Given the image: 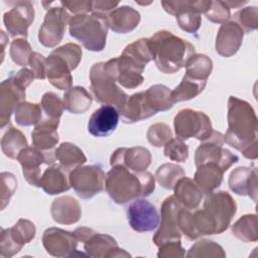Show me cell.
<instances>
[{
  "mask_svg": "<svg viewBox=\"0 0 258 258\" xmlns=\"http://www.w3.org/2000/svg\"><path fill=\"white\" fill-rule=\"evenodd\" d=\"M184 68L186 77L198 82L207 83L213 70V60L206 54L196 53L187 60Z\"/></svg>",
  "mask_w": 258,
  "mask_h": 258,
  "instance_id": "cell-35",
  "label": "cell"
},
{
  "mask_svg": "<svg viewBox=\"0 0 258 258\" xmlns=\"http://www.w3.org/2000/svg\"><path fill=\"white\" fill-rule=\"evenodd\" d=\"M178 228L181 232V234L184 235V237L187 240L194 241L197 240L199 237L195 223L192 218V213H190L189 210H186L182 208L178 213Z\"/></svg>",
  "mask_w": 258,
  "mask_h": 258,
  "instance_id": "cell-52",
  "label": "cell"
},
{
  "mask_svg": "<svg viewBox=\"0 0 258 258\" xmlns=\"http://www.w3.org/2000/svg\"><path fill=\"white\" fill-rule=\"evenodd\" d=\"M45 74L48 82L56 89L69 90L72 88V69L61 56L50 52L45 59Z\"/></svg>",
  "mask_w": 258,
  "mask_h": 258,
  "instance_id": "cell-26",
  "label": "cell"
},
{
  "mask_svg": "<svg viewBox=\"0 0 258 258\" xmlns=\"http://www.w3.org/2000/svg\"><path fill=\"white\" fill-rule=\"evenodd\" d=\"M34 20V8L30 1H17L15 5L3 15L5 28L10 36L26 38L28 27Z\"/></svg>",
  "mask_w": 258,
  "mask_h": 258,
  "instance_id": "cell-18",
  "label": "cell"
},
{
  "mask_svg": "<svg viewBox=\"0 0 258 258\" xmlns=\"http://www.w3.org/2000/svg\"><path fill=\"white\" fill-rule=\"evenodd\" d=\"M52 220L61 225H73L79 222L82 216V209L79 202L70 197L63 196L53 200L50 207Z\"/></svg>",
  "mask_w": 258,
  "mask_h": 258,
  "instance_id": "cell-28",
  "label": "cell"
},
{
  "mask_svg": "<svg viewBox=\"0 0 258 258\" xmlns=\"http://www.w3.org/2000/svg\"><path fill=\"white\" fill-rule=\"evenodd\" d=\"M94 233H95V231L93 229H90L87 227H79L74 231V234L77 237L78 241L82 242V243H84L86 240H88Z\"/></svg>",
  "mask_w": 258,
  "mask_h": 258,
  "instance_id": "cell-58",
  "label": "cell"
},
{
  "mask_svg": "<svg viewBox=\"0 0 258 258\" xmlns=\"http://www.w3.org/2000/svg\"><path fill=\"white\" fill-rule=\"evenodd\" d=\"M224 170L216 163H203L197 166L194 180L204 195H208L218 188L224 177Z\"/></svg>",
  "mask_w": 258,
  "mask_h": 258,
  "instance_id": "cell-31",
  "label": "cell"
},
{
  "mask_svg": "<svg viewBox=\"0 0 258 258\" xmlns=\"http://www.w3.org/2000/svg\"><path fill=\"white\" fill-rule=\"evenodd\" d=\"M146 137L151 145L155 147H161L164 146L172 138V131L167 124L158 122L152 124L148 128Z\"/></svg>",
  "mask_w": 258,
  "mask_h": 258,
  "instance_id": "cell-47",
  "label": "cell"
},
{
  "mask_svg": "<svg viewBox=\"0 0 258 258\" xmlns=\"http://www.w3.org/2000/svg\"><path fill=\"white\" fill-rule=\"evenodd\" d=\"M186 257H218V258H225L226 252L224 251L223 247L218 243L202 239L195 243L186 253Z\"/></svg>",
  "mask_w": 258,
  "mask_h": 258,
  "instance_id": "cell-42",
  "label": "cell"
},
{
  "mask_svg": "<svg viewBox=\"0 0 258 258\" xmlns=\"http://www.w3.org/2000/svg\"><path fill=\"white\" fill-rule=\"evenodd\" d=\"M237 212L232 196L224 190L212 191L205 199L204 207L192 214L199 237L225 232Z\"/></svg>",
  "mask_w": 258,
  "mask_h": 258,
  "instance_id": "cell-3",
  "label": "cell"
},
{
  "mask_svg": "<svg viewBox=\"0 0 258 258\" xmlns=\"http://www.w3.org/2000/svg\"><path fill=\"white\" fill-rule=\"evenodd\" d=\"M185 175L181 166L174 163H164L155 172V180L166 189H173L176 182Z\"/></svg>",
  "mask_w": 258,
  "mask_h": 258,
  "instance_id": "cell-41",
  "label": "cell"
},
{
  "mask_svg": "<svg viewBox=\"0 0 258 258\" xmlns=\"http://www.w3.org/2000/svg\"><path fill=\"white\" fill-rule=\"evenodd\" d=\"M72 187L81 199H92L105 187L106 175L100 164L80 165L69 174Z\"/></svg>",
  "mask_w": 258,
  "mask_h": 258,
  "instance_id": "cell-10",
  "label": "cell"
},
{
  "mask_svg": "<svg viewBox=\"0 0 258 258\" xmlns=\"http://www.w3.org/2000/svg\"><path fill=\"white\" fill-rule=\"evenodd\" d=\"M36 234L35 225L26 219H19L11 228L1 229L0 255L10 258L17 254L22 247L32 241Z\"/></svg>",
  "mask_w": 258,
  "mask_h": 258,
  "instance_id": "cell-11",
  "label": "cell"
},
{
  "mask_svg": "<svg viewBox=\"0 0 258 258\" xmlns=\"http://www.w3.org/2000/svg\"><path fill=\"white\" fill-rule=\"evenodd\" d=\"M257 169L239 166L229 176L230 189L239 196H249L254 202L257 201Z\"/></svg>",
  "mask_w": 258,
  "mask_h": 258,
  "instance_id": "cell-25",
  "label": "cell"
},
{
  "mask_svg": "<svg viewBox=\"0 0 258 258\" xmlns=\"http://www.w3.org/2000/svg\"><path fill=\"white\" fill-rule=\"evenodd\" d=\"M17 189V179L11 172H1V210L9 204L11 197Z\"/></svg>",
  "mask_w": 258,
  "mask_h": 258,
  "instance_id": "cell-51",
  "label": "cell"
},
{
  "mask_svg": "<svg viewBox=\"0 0 258 258\" xmlns=\"http://www.w3.org/2000/svg\"><path fill=\"white\" fill-rule=\"evenodd\" d=\"M211 0L161 1L163 9L175 16L178 26L187 33H196L202 24V14H205Z\"/></svg>",
  "mask_w": 258,
  "mask_h": 258,
  "instance_id": "cell-8",
  "label": "cell"
},
{
  "mask_svg": "<svg viewBox=\"0 0 258 258\" xmlns=\"http://www.w3.org/2000/svg\"><path fill=\"white\" fill-rule=\"evenodd\" d=\"M119 2L107 1V0H96L92 1V13H97L101 15H107L109 12L117 8Z\"/></svg>",
  "mask_w": 258,
  "mask_h": 258,
  "instance_id": "cell-56",
  "label": "cell"
},
{
  "mask_svg": "<svg viewBox=\"0 0 258 258\" xmlns=\"http://www.w3.org/2000/svg\"><path fill=\"white\" fill-rule=\"evenodd\" d=\"M51 52L61 56L69 63L72 71L78 68L79 63L81 62L83 54L81 46L74 42H68L61 46H58Z\"/></svg>",
  "mask_w": 258,
  "mask_h": 258,
  "instance_id": "cell-48",
  "label": "cell"
},
{
  "mask_svg": "<svg viewBox=\"0 0 258 258\" xmlns=\"http://www.w3.org/2000/svg\"><path fill=\"white\" fill-rule=\"evenodd\" d=\"M42 113L40 104L23 101L15 108L14 119L19 126H35L42 120Z\"/></svg>",
  "mask_w": 258,
  "mask_h": 258,
  "instance_id": "cell-39",
  "label": "cell"
},
{
  "mask_svg": "<svg viewBox=\"0 0 258 258\" xmlns=\"http://www.w3.org/2000/svg\"><path fill=\"white\" fill-rule=\"evenodd\" d=\"M0 32H1V43H2V45H1V48H2V53H1V57H2V59H1V62H2V61H3V57H4V49H5V43L7 42V40H8V37L6 36V34L4 33V31H3V30H1Z\"/></svg>",
  "mask_w": 258,
  "mask_h": 258,
  "instance_id": "cell-59",
  "label": "cell"
},
{
  "mask_svg": "<svg viewBox=\"0 0 258 258\" xmlns=\"http://www.w3.org/2000/svg\"><path fill=\"white\" fill-rule=\"evenodd\" d=\"M205 16L211 22L223 24L229 21L231 18V12L225 1L211 0V4L205 12Z\"/></svg>",
  "mask_w": 258,
  "mask_h": 258,
  "instance_id": "cell-50",
  "label": "cell"
},
{
  "mask_svg": "<svg viewBox=\"0 0 258 258\" xmlns=\"http://www.w3.org/2000/svg\"><path fill=\"white\" fill-rule=\"evenodd\" d=\"M62 101L64 109L70 113L83 114L90 109L93 98L84 87L75 86L67 90Z\"/></svg>",
  "mask_w": 258,
  "mask_h": 258,
  "instance_id": "cell-34",
  "label": "cell"
},
{
  "mask_svg": "<svg viewBox=\"0 0 258 258\" xmlns=\"http://www.w3.org/2000/svg\"><path fill=\"white\" fill-rule=\"evenodd\" d=\"M122 53L130 56L131 58L145 67L150 60L153 59L148 38L145 37L139 38L132 43L126 45Z\"/></svg>",
  "mask_w": 258,
  "mask_h": 258,
  "instance_id": "cell-43",
  "label": "cell"
},
{
  "mask_svg": "<svg viewBox=\"0 0 258 258\" xmlns=\"http://www.w3.org/2000/svg\"><path fill=\"white\" fill-rule=\"evenodd\" d=\"M40 106L46 118L54 120H59L64 110L63 101L53 92H46L42 95Z\"/></svg>",
  "mask_w": 258,
  "mask_h": 258,
  "instance_id": "cell-45",
  "label": "cell"
},
{
  "mask_svg": "<svg viewBox=\"0 0 258 258\" xmlns=\"http://www.w3.org/2000/svg\"><path fill=\"white\" fill-rule=\"evenodd\" d=\"M86 254L96 258H114L130 257L131 255L118 246L117 241L108 234L95 232L88 240L84 242Z\"/></svg>",
  "mask_w": 258,
  "mask_h": 258,
  "instance_id": "cell-21",
  "label": "cell"
},
{
  "mask_svg": "<svg viewBox=\"0 0 258 258\" xmlns=\"http://www.w3.org/2000/svg\"><path fill=\"white\" fill-rule=\"evenodd\" d=\"M206 85L207 83L195 81L184 75L178 86L171 91V99L173 103L188 101L200 95L204 91Z\"/></svg>",
  "mask_w": 258,
  "mask_h": 258,
  "instance_id": "cell-40",
  "label": "cell"
},
{
  "mask_svg": "<svg viewBox=\"0 0 258 258\" xmlns=\"http://www.w3.org/2000/svg\"><path fill=\"white\" fill-rule=\"evenodd\" d=\"M164 155L172 161L184 162L188 158V146L179 138H171L163 148Z\"/></svg>",
  "mask_w": 258,
  "mask_h": 258,
  "instance_id": "cell-49",
  "label": "cell"
},
{
  "mask_svg": "<svg viewBox=\"0 0 258 258\" xmlns=\"http://www.w3.org/2000/svg\"><path fill=\"white\" fill-rule=\"evenodd\" d=\"M90 89L95 100L103 105L115 107L118 111L128 95L117 85L115 79L105 70L104 62H97L90 70Z\"/></svg>",
  "mask_w": 258,
  "mask_h": 258,
  "instance_id": "cell-6",
  "label": "cell"
},
{
  "mask_svg": "<svg viewBox=\"0 0 258 258\" xmlns=\"http://www.w3.org/2000/svg\"><path fill=\"white\" fill-rule=\"evenodd\" d=\"M158 248L157 257L159 258H180L185 255V250L182 248L180 240L165 242Z\"/></svg>",
  "mask_w": 258,
  "mask_h": 258,
  "instance_id": "cell-53",
  "label": "cell"
},
{
  "mask_svg": "<svg viewBox=\"0 0 258 258\" xmlns=\"http://www.w3.org/2000/svg\"><path fill=\"white\" fill-rule=\"evenodd\" d=\"M153 60L163 74H174L196 54L195 46L168 30H159L148 38Z\"/></svg>",
  "mask_w": 258,
  "mask_h": 258,
  "instance_id": "cell-4",
  "label": "cell"
},
{
  "mask_svg": "<svg viewBox=\"0 0 258 258\" xmlns=\"http://www.w3.org/2000/svg\"><path fill=\"white\" fill-rule=\"evenodd\" d=\"M173 126L176 137L181 140L197 138L202 141L213 130L212 121L206 113L188 108L178 111L173 119Z\"/></svg>",
  "mask_w": 258,
  "mask_h": 258,
  "instance_id": "cell-9",
  "label": "cell"
},
{
  "mask_svg": "<svg viewBox=\"0 0 258 258\" xmlns=\"http://www.w3.org/2000/svg\"><path fill=\"white\" fill-rule=\"evenodd\" d=\"M257 216L255 214H247L239 218L232 226L233 235L239 240L249 243L258 240Z\"/></svg>",
  "mask_w": 258,
  "mask_h": 258,
  "instance_id": "cell-38",
  "label": "cell"
},
{
  "mask_svg": "<svg viewBox=\"0 0 258 258\" xmlns=\"http://www.w3.org/2000/svg\"><path fill=\"white\" fill-rule=\"evenodd\" d=\"M118 112L122 121L128 124L145 120L156 114L148 104L145 91L128 96Z\"/></svg>",
  "mask_w": 258,
  "mask_h": 258,
  "instance_id": "cell-24",
  "label": "cell"
},
{
  "mask_svg": "<svg viewBox=\"0 0 258 258\" xmlns=\"http://www.w3.org/2000/svg\"><path fill=\"white\" fill-rule=\"evenodd\" d=\"M69 174L70 172L59 165H50L41 175L40 187L50 196L64 192L72 187Z\"/></svg>",
  "mask_w": 258,
  "mask_h": 258,
  "instance_id": "cell-30",
  "label": "cell"
},
{
  "mask_svg": "<svg viewBox=\"0 0 258 258\" xmlns=\"http://www.w3.org/2000/svg\"><path fill=\"white\" fill-rule=\"evenodd\" d=\"M108 29L106 16L97 13L74 15L69 22L70 35L91 51L105 48Z\"/></svg>",
  "mask_w": 258,
  "mask_h": 258,
  "instance_id": "cell-5",
  "label": "cell"
},
{
  "mask_svg": "<svg viewBox=\"0 0 258 258\" xmlns=\"http://www.w3.org/2000/svg\"><path fill=\"white\" fill-rule=\"evenodd\" d=\"M105 188L118 205H125L139 198L150 196L155 189V176L149 171H133L115 165L107 172Z\"/></svg>",
  "mask_w": 258,
  "mask_h": 258,
  "instance_id": "cell-2",
  "label": "cell"
},
{
  "mask_svg": "<svg viewBox=\"0 0 258 258\" xmlns=\"http://www.w3.org/2000/svg\"><path fill=\"white\" fill-rule=\"evenodd\" d=\"M108 27L116 33H129L139 24L140 13L131 6H120L106 15Z\"/></svg>",
  "mask_w": 258,
  "mask_h": 258,
  "instance_id": "cell-27",
  "label": "cell"
},
{
  "mask_svg": "<svg viewBox=\"0 0 258 258\" xmlns=\"http://www.w3.org/2000/svg\"><path fill=\"white\" fill-rule=\"evenodd\" d=\"M70 20L69 11L62 6L47 8L43 23L38 31L39 42L45 47L56 46L62 40Z\"/></svg>",
  "mask_w": 258,
  "mask_h": 258,
  "instance_id": "cell-14",
  "label": "cell"
},
{
  "mask_svg": "<svg viewBox=\"0 0 258 258\" xmlns=\"http://www.w3.org/2000/svg\"><path fill=\"white\" fill-rule=\"evenodd\" d=\"M104 68L116 82L126 89H135L144 81L142 74L145 66L124 53L104 62Z\"/></svg>",
  "mask_w": 258,
  "mask_h": 258,
  "instance_id": "cell-12",
  "label": "cell"
},
{
  "mask_svg": "<svg viewBox=\"0 0 258 258\" xmlns=\"http://www.w3.org/2000/svg\"><path fill=\"white\" fill-rule=\"evenodd\" d=\"M225 2L230 9L231 8H239L247 3V2H238V1H225Z\"/></svg>",
  "mask_w": 258,
  "mask_h": 258,
  "instance_id": "cell-60",
  "label": "cell"
},
{
  "mask_svg": "<svg viewBox=\"0 0 258 258\" xmlns=\"http://www.w3.org/2000/svg\"><path fill=\"white\" fill-rule=\"evenodd\" d=\"M145 94L149 106L156 113L160 111H167L174 105L171 99V91L164 85H153L145 91Z\"/></svg>",
  "mask_w": 258,
  "mask_h": 258,
  "instance_id": "cell-37",
  "label": "cell"
},
{
  "mask_svg": "<svg viewBox=\"0 0 258 258\" xmlns=\"http://www.w3.org/2000/svg\"><path fill=\"white\" fill-rule=\"evenodd\" d=\"M182 208L174 196L167 197L162 202L158 229L152 238L157 247L168 241L180 240L181 232L178 228V213Z\"/></svg>",
  "mask_w": 258,
  "mask_h": 258,
  "instance_id": "cell-13",
  "label": "cell"
},
{
  "mask_svg": "<svg viewBox=\"0 0 258 258\" xmlns=\"http://www.w3.org/2000/svg\"><path fill=\"white\" fill-rule=\"evenodd\" d=\"M12 76H13L14 80L24 89H26L35 79L33 72L27 68H23V69L19 70L16 74H14Z\"/></svg>",
  "mask_w": 258,
  "mask_h": 258,
  "instance_id": "cell-57",
  "label": "cell"
},
{
  "mask_svg": "<svg viewBox=\"0 0 258 258\" xmlns=\"http://www.w3.org/2000/svg\"><path fill=\"white\" fill-rule=\"evenodd\" d=\"M150 163L151 153L142 146L117 148L110 157L111 166L122 165L133 171H145Z\"/></svg>",
  "mask_w": 258,
  "mask_h": 258,
  "instance_id": "cell-20",
  "label": "cell"
},
{
  "mask_svg": "<svg viewBox=\"0 0 258 258\" xmlns=\"http://www.w3.org/2000/svg\"><path fill=\"white\" fill-rule=\"evenodd\" d=\"M41 242L46 252L53 257H74L85 255L78 252V239L74 232L59 228H47L41 237Z\"/></svg>",
  "mask_w": 258,
  "mask_h": 258,
  "instance_id": "cell-16",
  "label": "cell"
},
{
  "mask_svg": "<svg viewBox=\"0 0 258 258\" xmlns=\"http://www.w3.org/2000/svg\"><path fill=\"white\" fill-rule=\"evenodd\" d=\"M58 124L59 120L44 118L35 125L31 132L33 146L43 151H52L59 140L57 133Z\"/></svg>",
  "mask_w": 258,
  "mask_h": 258,
  "instance_id": "cell-29",
  "label": "cell"
},
{
  "mask_svg": "<svg viewBox=\"0 0 258 258\" xmlns=\"http://www.w3.org/2000/svg\"><path fill=\"white\" fill-rule=\"evenodd\" d=\"M118 110L110 105H103L91 115L88 131L95 137H106L112 134L119 122Z\"/></svg>",
  "mask_w": 258,
  "mask_h": 258,
  "instance_id": "cell-23",
  "label": "cell"
},
{
  "mask_svg": "<svg viewBox=\"0 0 258 258\" xmlns=\"http://www.w3.org/2000/svg\"><path fill=\"white\" fill-rule=\"evenodd\" d=\"M17 160L22 167V174L26 181L36 187H40L41 180V164H54V150L43 151L35 146H27L23 148L17 156Z\"/></svg>",
  "mask_w": 258,
  "mask_h": 258,
  "instance_id": "cell-15",
  "label": "cell"
},
{
  "mask_svg": "<svg viewBox=\"0 0 258 258\" xmlns=\"http://www.w3.org/2000/svg\"><path fill=\"white\" fill-rule=\"evenodd\" d=\"M63 8L68 11L78 14H88L92 12V1L87 0H79V1H60L59 2Z\"/></svg>",
  "mask_w": 258,
  "mask_h": 258,
  "instance_id": "cell-55",
  "label": "cell"
},
{
  "mask_svg": "<svg viewBox=\"0 0 258 258\" xmlns=\"http://www.w3.org/2000/svg\"><path fill=\"white\" fill-rule=\"evenodd\" d=\"M233 21L236 22L244 33H249L258 27V8L256 6H247L233 15Z\"/></svg>",
  "mask_w": 258,
  "mask_h": 258,
  "instance_id": "cell-44",
  "label": "cell"
},
{
  "mask_svg": "<svg viewBox=\"0 0 258 258\" xmlns=\"http://www.w3.org/2000/svg\"><path fill=\"white\" fill-rule=\"evenodd\" d=\"M45 59L46 57H44L41 53L33 51L29 57L28 60V64L31 69V71L34 74L35 79L38 80H44L46 78V74H45Z\"/></svg>",
  "mask_w": 258,
  "mask_h": 258,
  "instance_id": "cell-54",
  "label": "cell"
},
{
  "mask_svg": "<svg viewBox=\"0 0 258 258\" xmlns=\"http://www.w3.org/2000/svg\"><path fill=\"white\" fill-rule=\"evenodd\" d=\"M173 190L174 198L186 210H196L204 198L203 191L195 180L185 175L176 182Z\"/></svg>",
  "mask_w": 258,
  "mask_h": 258,
  "instance_id": "cell-32",
  "label": "cell"
},
{
  "mask_svg": "<svg viewBox=\"0 0 258 258\" xmlns=\"http://www.w3.org/2000/svg\"><path fill=\"white\" fill-rule=\"evenodd\" d=\"M130 227L138 232H150L159 225L160 216L156 207L144 199L134 200L126 210Z\"/></svg>",
  "mask_w": 258,
  "mask_h": 258,
  "instance_id": "cell-17",
  "label": "cell"
},
{
  "mask_svg": "<svg viewBox=\"0 0 258 258\" xmlns=\"http://www.w3.org/2000/svg\"><path fill=\"white\" fill-rule=\"evenodd\" d=\"M32 52L31 45L26 38H15L10 43V57L17 66L25 68V66L28 64V60Z\"/></svg>",
  "mask_w": 258,
  "mask_h": 258,
  "instance_id": "cell-46",
  "label": "cell"
},
{
  "mask_svg": "<svg viewBox=\"0 0 258 258\" xmlns=\"http://www.w3.org/2000/svg\"><path fill=\"white\" fill-rule=\"evenodd\" d=\"M55 160L59 166L68 172H71L76 167L83 165L87 161L84 151L74 143L62 142L54 149Z\"/></svg>",
  "mask_w": 258,
  "mask_h": 258,
  "instance_id": "cell-33",
  "label": "cell"
},
{
  "mask_svg": "<svg viewBox=\"0 0 258 258\" xmlns=\"http://www.w3.org/2000/svg\"><path fill=\"white\" fill-rule=\"evenodd\" d=\"M243 37L244 31L236 22L228 21L223 23L216 36V51L224 57L233 56L241 47Z\"/></svg>",
  "mask_w": 258,
  "mask_h": 258,
  "instance_id": "cell-22",
  "label": "cell"
},
{
  "mask_svg": "<svg viewBox=\"0 0 258 258\" xmlns=\"http://www.w3.org/2000/svg\"><path fill=\"white\" fill-rule=\"evenodd\" d=\"M25 101V89L11 75L0 85V126L4 128L10 121L15 108Z\"/></svg>",
  "mask_w": 258,
  "mask_h": 258,
  "instance_id": "cell-19",
  "label": "cell"
},
{
  "mask_svg": "<svg viewBox=\"0 0 258 258\" xmlns=\"http://www.w3.org/2000/svg\"><path fill=\"white\" fill-rule=\"evenodd\" d=\"M28 146L25 135L17 128L10 126L1 139V149L10 159H17L20 151Z\"/></svg>",
  "mask_w": 258,
  "mask_h": 258,
  "instance_id": "cell-36",
  "label": "cell"
},
{
  "mask_svg": "<svg viewBox=\"0 0 258 258\" xmlns=\"http://www.w3.org/2000/svg\"><path fill=\"white\" fill-rule=\"evenodd\" d=\"M225 137L221 132L212 130L211 134L201 141L195 152V164L199 166L203 163H216L224 171H227L239 157L229 149L224 148Z\"/></svg>",
  "mask_w": 258,
  "mask_h": 258,
  "instance_id": "cell-7",
  "label": "cell"
},
{
  "mask_svg": "<svg viewBox=\"0 0 258 258\" xmlns=\"http://www.w3.org/2000/svg\"><path fill=\"white\" fill-rule=\"evenodd\" d=\"M228 129L225 142L239 150L244 157H258V118L253 107L246 101L230 96L228 100Z\"/></svg>",
  "mask_w": 258,
  "mask_h": 258,
  "instance_id": "cell-1",
  "label": "cell"
}]
</instances>
